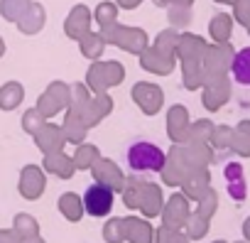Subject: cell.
<instances>
[{
	"instance_id": "28",
	"label": "cell",
	"mask_w": 250,
	"mask_h": 243,
	"mask_svg": "<svg viewBox=\"0 0 250 243\" xmlns=\"http://www.w3.org/2000/svg\"><path fill=\"white\" fill-rule=\"evenodd\" d=\"M103 241L105 243H125V221L120 216H110L103 223Z\"/></svg>"
},
{
	"instance_id": "31",
	"label": "cell",
	"mask_w": 250,
	"mask_h": 243,
	"mask_svg": "<svg viewBox=\"0 0 250 243\" xmlns=\"http://www.w3.org/2000/svg\"><path fill=\"white\" fill-rule=\"evenodd\" d=\"M64 110L69 108V98H71V84H66V81H52L47 88H44Z\"/></svg>"
},
{
	"instance_id": "43",
	"label": "cell",
	"mask_w": 250,
	"mask_h": 243,
	"mask_svg": "<svg viewBox=\"0 0 250 243\" xmlns=\"http://www.w3.org/2000/svg\"><path fill=\"white\" fill-rule=\"evenodd\" d=\"M22 238L13 228H0V243H20Z\"/></svg>"
},
{
	"instance_id": "30",
	"label": "cell",
	"mask_w": 250,
	"mask_h": 243,
	"mask_svg": "<svg viewBox=\"0 0 250 243\" xmlns=\"http://www.w3.org/2000/svg\"><path fill=\"white\" fill-rule=\"evenodd\" d=\"M88 101H91V91H88V86L86 84H71V98H69V108L71 110H76L79 115L83 113V108L88 106Z\"/></svg>"
},
{
	"instance_id": "15",
	"label": "cell",
	"mask_w": 250,
	"mask_h": 243,
	"mask_svg": "<svg viewBox=\"0 0 250 243\" xmlns=\"http://www.w3.org/2000/svg\"><path fill=\"white\" fill-rule=\"evenodd\" d=\"M88 131H91V128L83 123V118H81L76 110L66 108L64 123H62V133H64L66 143H71V145H79V143H83V140H86V135H88Z\"/></svg>"
},
{
	"instance_id": "38",
	"label": "cell",
	"mask_w": 250,
	"mask_h": 243,
	"mask_svg": "<svg viewBox=\"0 0 250 243\" xmlns=\"http://www.w3.org/2000/svg\"><path fill=\"white\" fill-rule=\"evenodd\" d=\"M184 226H187L189 238H199V236L206 233V221H204V216H187Z\"/></svg>"
},
{
	"instance_id": "3",
	"label": "cell",
	"mask_w": 250,
	"mask_h": 243,
	"mask_svg": "<svg viewBox=\"0 0 250 243\" xmlns=\"http://www.w3.org/2000/svg\"><path fill=\"white\" fill-rule=\"evenodd\" d=\"M130 98L133 103L145 113V115H155L162 103H165V93L157 84H150V81H138L133 88H130Z\"/></svg>"
},
{
	"instance_id": "9",
	"label": "cell",
	"mask_w": 250,
	"mask_h": 243,
	"mask_svg": "<svg viewBox=\"0 0 250 243\" xmlns=\"http://www.w3.org/2000/svg\"><path fill=\"white\" fill-rule=\"evenodd\" d=\"M42 170H44L47 175H54V177H59V179H71V177H74V172H76L71 155H66L64 150L44 153Z\"/></svg>"
},
{
	"instance_id": "24",
	"label": "cell",
	"mask_w": 250,
	"mask_h": 243,
	"mask_svg": "<svg viewBox=\"0 0 250 243\" xmlns=\"http://www.w3.org/2000/svg\"><path fill=\"white\" fill-rule=\"evenodd\" d=\"M20 238H30V236H37L40 233V221L32 216V214H27V211H20V214H15V219H13V226H10Z\"/></svg>"
},
{
	"instance_id": "8",
	"label": "cell",
	"mask_w": 250,
	"mask_h": 243,
	"mask_svg": "<svg viewBox=\"0 0 250 243\" xmlns=\"http://www.w3.org/2000/svg\"><path fill=\"white\" fill-rule=\"evenodd\" d=\"M157 175H160L162 182L169 184V187H179V184L184 182V177L189 175V170H187V165H184L182 157H179V145H172V150L167 153L165 165H162V170H160Z\"/></svg>"
},
{
	"instance_id": "4",
	"label": "cell",
	"mask_w": 250,
	"mask_h": 243,
	"mask_svg": "<svg viewBox=\"0 0 250 243\" xmlns=\"http://www.w3.org/2000/svg\"><path fill=\"white\" fill-rule=\"evenodd\" d=\"M91 177H93V182H98V184H105L108 189H113L115 194H120V189H123V184H125V172L118 167V162L115 160H110V157H98L93 165H91Z\"/></svg>"
},
{
	"instance_id": "18",
	"label": "cell",
	"mask_w": 250,
	"mask_h": 243,
	"mask_svg": "<svg viewBox=\"0 0 250 243\" xmlns=\"http://www.w3.org/2000/svg\"><path fill=\"white\" fill-rule=\"evenodd\" d=\"M25 101V86L20 81H5L0 86V110H15Z\"/></svg>"
},
{
	"instance_id": "14",
	"label": "cell",
	"mask_w": 250,
	"mask_h": 243,
	"mask_svg": "<svg viewBox=\"0 0 250 243\" xmlns=\"http://www.w3.org/2000/svg\"><path fill=\"white\" fill-rule=\"evenodd\" d=\"M125 241L128 243H152L155 228L145 216H125Z\"/></svg>"
},
{
	"instance_id": "45",
	"label": "cell",
	"mask_w": 250,
	"mask_h": 243,
	"mask_svg": "<svg viewBox=\"0 0 250 243\" xmlns=\"http://www.w3.org/2000/svg\"><path fill=\"white\" fill-rule=\"evenodd\" d=\"M5 54V42H3V37H0V57Z\"/></svg>"
},
{
	"instance_id": "11",
	"label": "cell",
	"mask_w": 250,
	"mask_h": 243,
	"mask_svg": "<svg viewBox=\"0 0 250 243\" xmlns=\"http://www.w3.org/2000/svg\"><path fill=\"white\" fill-rule=\"evenodd\" d=\"M160 216H162V223H165V226H172V228L184 226V221H187V216H189V204H187V197H182V194L169 197V199L162 204Z\"/></svg>"
},
{
	"instance_id": "20",
	"label": "cell",
	"mask_w": 250,
	"mask_h": 243,
	"mask_svg": "<svg viewBox=\"0 0 250 243\" xmlns=\"http://www.w3.org/2000/svg\"><path fill=\"white\" fill-rule=\"evenodd\" d=\"M184 187V197H191V199H201L204 192L208 189V175L204 170H194L184 177V182L179 184Z\"/></svg>"
},
{
	"instance_id": "19",
	"label": "cell",
	"mask_w": 250,
	"mask_h": 243,
	"mask_svg": "<svg viewBox=\"0 0 250 243\" xmlns=\"http://www.w3.org/2000/svg\"><path fill=\"white\" fill-rule=\"evenodd\" d=\"M101 157V150H98V145H93V143H79L76 145V150H74V155H71V160H74V167L79 170V172H88L91 170V165L96 162Z\"/></svg>"
},
{
	"instance_id": "5",
	"label": "cell",
	"mask_w": 250,
	"mask_h": 243,
	"mask_svg": "<svg viewBox=\"0 0 250 243\" xmlns=\"http://www.w3.org/2000/svg\"><path fill=\"white\" fill-rule=\"evenodd\" d=\"M47 189V172L37 165H25L20 170V179H18V192L22 199L35 201L44 194Z\"/></svg>"
},
{
	"instance_id": "34",
	"label": "cell",
	"mask_w": 250,
	"mask_h": 243,
	"mask_svg": "<svg viewBox=\"0 0 250 243\" xmlns=\"http://www.w3.org/2000/svg\"><path fill=\"white\" fill-rule=\"evenodd\" d=\"M44 120H47V118H44V115H42V113H40V110L32 106V108H27V110L22 113V120H20V123H22V131H25V133L35 135V131H37L42 123H44Z\"/></svg>"
},
{
	"instance_id": "33",
	"label": "cell",
	"mask_w": 250,
	"mask_h": 243,
	"mask_svg": "<svg viewBox=\"0 0 250 243\" xmlns=\"http://www.w3.org/2000/svg\"><path fill=\"white\" fill-rule=\"evenodd\" d=\"M35 108H37V110H40V113H42L47 120H49V118H54L57 113H62V110H64V108H62V106H59V103H57V101H54V98H52L47 91H42V93L37 96V106H35Z\"/></svg>"
},
{
	"instance_id": "32",
	"label": "cell",
	"mask_w": 250,
	"mask_h": 243,
	"mask_svg": "<svg viewBox=\"0 0 250 243\" xmlns=\"http://www.w3.org/2000/svg\"><path fill=\"white\" fill-rule=\"evenodd\" d=\"M152 243H189V238L184 233H179V228H172V226H160L155 228V241Z\"/></svg>"
},
{
	"instance_id": "7",
	"label": "cell",
	"mask_w": 250,
	"mask_h": 243,
	"mask_svg": "<svg viewBox=\"0 0 250 243\" xmlns=\"http://www.w3.org/2000/svg\"><path fill=\"white\" fill-rule=\"evenodd\" d=\"M110 110H113V98L108 96V91H101V93H91V101L83 108L81 118L88 128H96L101 120H105L110 115Z\"/></svg>"
},
{
	"instance_id": "1",
	"label": "cell",
	"mask_w": 250,
	"mask_h": 243,
	"mask_svg": "<svg viewBox=\"0 0 250 243\" xmlns=\"http://www.w3.org/2000/svg\"><path fill=\"white\" fill-rule=\"evenodd\" d=\"M165 157L167 153L150 140H135L125 153V162H128L130 175H140V177L157 175L165 165Z\"/></svg>"
},
{
	"instance_id": "41",
	"label": "cell",
	"mask_w": 250,
	"mask_h": 243,
	"mask_svg": "<svg viewBox=\"0 0 250 243\" xmlns=\"http://www.w3.org/2000/svg\"><path fill=\"white\" fill-rule=\"evenodd\" d=\"M96 20H98L101 25H110V22H115V8L103 5V8L96 13Z\"/></svg>"
},
{
	"instance_id": "35",
	"label": "cell",
	"mask_w": 250,
	"mask_h": 243,
	"mask_svg": "<svg viewBox=\"0 0 250 243\" xmlns=\"http://www.w3.org/2000/svg\"><path fill=\"white\" fill-rule=\"evenodd\" d=\"M182 69H184V86L194 88L201 84V69L196 64V59H182Z\"/></svg>"
},
{
	"instance_id": "37",
	"label": "cell",
	"mask_w": 250,
	"mask_h": 243,
	"mask_svg": "<svg viewBox=\"0 0 250 243\" xmlns=\"http://www.w3.org/2000/svg\"><path fill=\"white\" fill-rule=\"evenodd\" d=\"M177 35H172V32H162L157 40H155V49L157 52H162V54H167V57H174V49H177Z\"/></svg>"
},
{
	"instance_id": "25",
	"label": "cell",
	"mask_w": 250,
	"mask_h": 243,
	"mask_svg": "<svg viewBox=\"0 0 250 243\" xmlns=\"http://www.w3.org/2000/svg\"><path fill=\"white\" fill-rule=\"evenodd\" d=\"M86 32H88V13H86L83 8H79V10H74V13L69 15V20H66V35L79 42Z\"/></svg>"
},
{
	"instance_id": "16",
	"label": "cell",
	"mask_w": 250,
	"mask_h": 243,
	"mask_svg": "<svg viewBox=\"0 0 250 243\" xmlns=\"http://www.w3.org/2000/svg\"><path fill=\"white\" fill-rule=\"evenodd\" d=\"M115 47L130 52V54H140L145 47H147V35L143 30H128V27H120L118 30V37L113 42Z\"/></svg>"
},
{
	"instance_id": "40",
	"label": "cell",
	"mask_w": 250,
	"mask_h": 243,
	"mask_svg": "<svg viewBox=\"0 0 250 243\" xmlns=\"http://www.w3.org/2000/svg\"><path fill=\"white\" fill-rule=\"evenodd\" d=\"M211 133V128H208V120H199V123L189 131V140L194 138V140H204L206 135Z\"/></svg>"
},
{
	"instance_id": "17",
	"label": "cell",
	"mask_w": 250,
	"mask_h": 243,
	"mask_svg": "<svg viewBox=\"0 0 250 243\" xmlns=\"http://www.w3.org/2000/svg\"><path fill=\"white\" fill-rule=\"evenodd\" d=\"M57 206H59V214L66 221H71V223H79L83 219V201H81V197L76 192H64L59 197Z\"/></svg>"
},
{
	"instance_id": "12",
	"label": "cell",
	"mask_w": 250,
	"mask_h": 243,
	"mask_svg": "<svg viewBox=\"0 0 250 243\" xmlns=\"http://www.w3.org/2000/svg\"><path fill=\"white\" fill-rule=\"evenodd\" d=\"M167 135L172 138L174 145L189 143V118H187V110L182 106H174L167 113Z\"/></svg>"
},
{
	"instance_id": "44",
	"label": "cell",
	"mask_w": 250,
	"mask_h": 243,
	"mask_svg": "<svg viewBox=\"0 0 250 243\" xmlns=\"http://www.w3.org/2000/svg\"><path fill=\"white\" fill-rule=\"evenodd\" d=\"M20 243H47V241H44V238H42V236L37 233V236H30V238H22Z\"/></svg>"
},
{
	"instance_id": "22",
	"label": "cell",
	"mask_w": 250,
	"mask_h": 243,
	"mask_svg": "<svg viewBox=\"0 0 250 243\" xmlns=\"http://www.w3.org/2000/svg\"><path fill=\"white\" fill-rule=\"evenodd\" d=\"M79 47H81V54H83L88 62H96V59H101V54H103V49H105V42H103L101 35L86 32V35L79 40Z\"/></svg>"
},
{
	"instance_id": "13",
	"label": "cell",
	"mask_w": 250,
	"mask_h": 243,
	"mask_svg": "<svg viewBox=\"0 0 250 243\" xmlns=\"http://www.w3.org/2000/svg\"><path fill=\"white\" fill-rule=\"evenodd\" d=\"M138 59H140V66H143L145 71H152V74H160V76H167V74L174 69V57H167V54L157 52V49L150 47V44L138 54Z\"/></svg>"
},
{
	"instance_id": "26",
	"label": "cell",
	"mask_w": 250,
	"mask_h": 243,
	"mask_svg": "<svg viewBox=\"0 0 250 243\" xmlns=\"http://www.w3.org/2000/svg\"><path fill=\"white\" fill-rule=\"evenodd\" d=\"M83 84L88 86V91H91V93L108 91L105 79H103V62H101V59H96V62L88 66V71H86V81H83Z\"/></svg>"
},
{
	"instance_id": "23",
	"label": "cell",
	"mask_w": 250,
	"mask_h": 243,
	"mask_svg": "<svg viewBox=\"0 0 250 243\" xmlns=\"http://www.w3.org/2000/svg\"><path fill=\"white\" fill-rule=\"evenodd\" d=\"M230 69H233V79L243 86H250V47L248 49H240L233 62H230Z\"/></svg>"
},
{
	"instance_id": "42",
	"label": "cell",
	"mask_w": 250,
	"mask_h": 243,
	"mask_svg": "<svg viewBox=\"0 0 250 243\" xmlns=\"http://www.w3.org/2000/svg\"><path fill=\"white\" fill-rule=\"evenodd\" d=\"M216 206V194H206V197H201V206H199V216H208L211 214V209Z\"/></svg>"
},
{
	"instance_id": "6",
	"label": "cell",
	"mask_w": 250,
	"mask_h": 243,
	"mask_svg": "<svg viewBox=\"0 0 250 243\" xmlns=\"http://www.w3.org/2000/svg\"><path fill=\"white\" fill-rule=\"evenodd\" d=\"M32 140H35V145L42 150V155H44V153H54V150H64V145H66V138H64V133H62V126L49 123V120H44V123L35 131Z\"/></svg>"
},
{
	"instance_id": "27",
	"label": "cell",
	"mask_w": 250,
	"mask_h": 243,
	"mask_svg": "<svg viewBox=\"0 0 250 243\" xmlns=\"http://www.w3.org/2000/svg\"><path fill=\"white\" fill-rule=\"evenodd\" d=\"M226 179H228V192L233 199H243L245 197V179H243V170L238 165H228L226 167Z\"/></svg>"
},
{
	"instance_id": "36",
	"label": "cell",
	"mask_w": 250,
	"mask_h": 243,
	"mask_svg": "<svg viewBox=\"0 0 250 243\" xmlns=\"http://www.w3.org/2000/svg\"><path fill=\"white\" fill-rule=\"evenodd\" d=\"M42 22H44V13L37 8V10H32L27 18H20V30H22L25 35H35V32L42 30Z\"/></svg>"
},
{
	"instance_id": "2",
	"label": "cell",
	"mask_w": 250,
	"mask_h": 243,
	"mask_svg": "<svg viewBox=\"0 0 250 243\" xmlns=\"http://www.w3.org/2000/svg\"><path fill=\"white\" fill-rule=\"evenodd\" d=\"M81 201H83V214H88L93 219H103V216H110V211H113L115 192L108 189L105 184H98L96 182V184H91L83 192Z\"/></svg>"
},
{
	"instance_id": "39",
	"label": "cell",
	"mask_w": 250,
	"mask_h": 243,
	"mask_svg": "<svg viewBox=\"0 0 250 243\" xmlns=\"http://www.w3.org/2000/svg\"><path fill=\"white\" fill-rule=\"evenodd\" d=\"M22 5H25V0H8L5 8H3V15L15 22V20H20V15H22Z\"/></svg>"
},
{
	"instance_id": "10",
	"label": "cell",
	"mask_w": 250,
	"mask_h": 243,
	"mask_svg": "<svg viewBox=\"0 0 250 243\" xmlns=\"http://www.w3.org/2000/svg\"><path fill=\"white\" fill-rule=\"evenodd\" d=\"M162 204H165V199H162V189H160L155 182H147V179H145L143 187H140L138 211H140L145 219H152V216H160Z\"/></svg>"
},
{
	"instance_id": "21",
	"label": "cell",
	"mask_w": 250,
	"mask_h": 243,
	"mask_svg": "<svg viewBox=\"0 0 250 243\" xmlns=\"http://www.w3.org/2000/svg\"><path fill=\"white\" fill-rule=\"evenodd\" d=\"M147 177H140V175H130V177H125V184L120 189V197H123V204L128 206L130 211L138 209V201H140V187Z\"/></svg>"
},
{
	"instance_id": "29",
	"label": "cell",
	"mask_w": 250,
	"mask_h": 243,
	"mask_svg": "<svg viewBox=\"0 0 250 243\" xmlns=\"http://www.w3.org/2000/svg\"><path fill=\"white\" fill-rule=\"evenodd\" d=\"M103 79H105V86L108 88H115L125 81V66L115 59H108L103 62Z\"/></svg>"
}]
</instances>
